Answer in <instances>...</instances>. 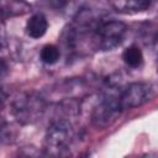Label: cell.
Returning a JSON list of instances; mask_svg holds the SVG:
<instances>
[{"instance_id":"obj_9","label":"cell","mask_w":158,"mask_h":158,"mask_svg":"<svg viewBox=\"0 0 158 158\" xmlns=\"http://www.w3.org/2000/svg\"><path fill=\"white\" fill-rule=\"evenodd\" d=\"M122 59L125 64L130 68H138L143 63V53L141 48L136 44L127 47L122 53Z\"/></svg>"},{"instance_id":"obj_4","label":"cell","mask_w":158,"mask_h":158,"mask_svg":"<svg viewBox=\"0 0 158 158\" xmlns=\"http://www.w3.org/2000/svg\"><path fill=\"white\" fill-rule=\"evenodd\" d=\"M118 91L105 93L99 102L94 106L91 111V122L98 128H106L111 126L120 116L121 107L118 104Z\"/></svg>"},{"instance_id":"obj_5","label":"cell","mask_w":158,"mask_h":158,"mask_svg":"<svg viewBox=\"0 0 158 158\" xmlns=\"http://www.w3.org/2000/svg\"><path fill=\"white\" fill-rule=\"evenodd\" d=\"M154 96V86L151 83L135 81L128 84L118 93V104L121 110L135 109L144 105Z\"/></svg>"},{"instance_id":"obj_6","label":"cell","mask_w":158,"mask_h":158,"mask_svg":"<svg viewBox=\"0 0 158 158\" xmlns=\"http://www.w3.org/2000/svg\"><path fill=\"white\" fill-rule=\"evenodd\" d=\"M31 11V5L25 0H0V21L23 16Z\"/></svg>"},{"instance_id":"obj_8","label":"cell","mask_w":158,"mask_h":158,"mask_svg":"<svg viewBox=\"0 0 158 158\" xmlns=\"http://www.w3.org/2000/svg\"><path fill=\"white\" fill-rule=\"evenodd\" d=\"M47 28H48V22L43 14H35L26 22V33L35 40L44 36Z\"/></svg>"},{"instance_id":"obj_12","label":"cell","mask_w":158,"mask_h":158,"mask_svg":"<svg viewBox=\"0 0 158 158\" xmlns=\"http://www.w3.org/2000/svg\"><path fill=\"white\" fill-rule=\"evenodd\" d=\"M5 69H6V67H5L4 62L0 60V80L2 79V77H4V74H5ZM4 99H5V95H4V91H2V89H1V86H0V105L2 104Z\"/></svg>"},{"instance_id":"obj_13","label":"cell","mask_w":158,"mask_h":158,"mask_svg":"<svg viewBox=\"0 0 158 158\" xmlns=\"http://www.w3.org/2000/svg\"><path fill=\"white\" fill-rule=\"evenodd\" d=\"M5 38H6V36H5V31H4V23H2V21H0V47L4 44Z\"/></svg>"},{"instance_id":"obj_1","label":"cell","mask_w":158,"mask_h":158,"mask_svg":"<svg viewBox=\"0 0 158 158\" xmlns=\"http://www.w3.org/2000/svg\"><path fill=\"white\" fill-rule=\"evenodd\" d=\"M74 138V128L65 118L54 120L47 128L43 141L44 152L48 156L60 157L69 153Z\"/></svg>"},{"instance_id":"obj_11","label":"cell","mask_w":158,"mask_h":158,"mask_svg":"<svg viewBox=\"0 0 158 158\" xmlns=\"http://www.w3.org/2000/svg\"><path fill=\"white\" fill-rule=\"evenodd\" d=\"M42 2L53 10H63L68 6L70 0H42Z\"/></svg>"},{"instance_id":"obj_7","label":"cell","mask_w":158,"mask_h":158,"mask_svg":"<svg viewBox=\"0 0 158 158\" xmlns=\"http://www.w3.org/2000/svg\"><path fill=\"white\" fill-rule=\"evenodd\" d=\"M111 7L121 14H138L146 11L152 0H109Z\"/></svg>"},{"instance_id":"obj_3","label":"cell","mask_w":158,"mask_h":158,"mask_svg":"<svg viewBox=\"0 0 158 158\" xmlns=\"http://www.w3.org/2000/svg\"><path fill=\"white\" fill-rule=\"evenodd\" d=\"M127 33V26L116 20L101 21L93 33V47L100 51H111L118 47Z\"/></svg>"},{"instance_id":"obj_10","label":"cell","mask_w":158,"mask_h":158,"mask_svg":"<svg viewBox=\"0 0 158 158\" xmlns=\"http://www.w3.org/2000/svg\"><path fill=\"white\" fill-rule=\"evenodd\" d=\"M40 56H41V59L43 63L52 65V64H56L58 62V59L60 57V51L54 44H46L41 49Z\"/></svg>"},{"instance_id":"obj_2","label":"cell","mask_w":158,"mask_h":158,"mask_svg":"<svg viewBox=\"0 0 158 158\" xmlns=\"http://www.w3.org/2000/svg\"><path fill=\"white\" fill-rule=\"evenodd\" d=\"M46 111L44 99L36 93L19 94L11 104V114L15 120L22 125L38 121Z\"/></svg>"}]
</instances>
